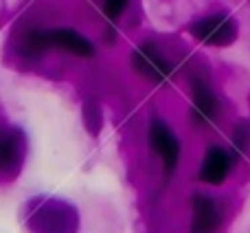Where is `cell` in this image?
Instances as JSON below:
<instances>
[{
	"label": "cell",
	"mask_w": 250,
	"mask_h": 233,
	"mask_svg": "<svg viewBox=\"0 0 250 233\" xmlns=\"http://www.w3.org/2000/svg\"><path fill=\"white\" fill-rule=\"evenodd\" d=\"M62 48L66 53H73L79 57H92L95 47L90 40H86L75 29H53V31H31L26 35L24 48L31 53H42L44 48Z\"/></svg>",
	"instance_id": "obj_1"
},
{
	"label": "cell",
	"mask_w": 250,
	"mask_h": 233,
	"mask_svg": "<svg viewBox=\"0 0 250 233\" xmlns=\"http://www.w3.org/2000/svg\"><path fill=\"white\" fill-rule=\"evenodd\" d=\"M191 35L198 42L213 48H224L235 44L239 35V26L229 13H211L207 18H200L191 26Z\"/></svg>",
	"instance_id": "obj_2"
},
{
	"label": "cell",
	"mask_w": 250,
	"mask_h": 233,
	"mask_svg": "<svg viewBox=\"0 0 250 233\" xmlns=\"http://www.w3.org/2000/svg\"><path fill=\"white\" fill-rule=\"evenodd\" d=\"M222 116V101L202 77L191 79V119L200 128H208Z\"/></svg>",
	"instance_id": "obj_3"
},
{
	"label": "cell",
	"mask_w": 250,
	"mask_h": 233,
	"mask_svg": "<svg viewBox=\"0 0 250 233\" xmlns=\"http://www.w3.org/2000/svg\"><path fill=\"white\" fill-rule=\"evenodd\" d=\"M132 66L136 73H141L143 77H147L154 84H163L171 77L173 66L171 62L165 57V53L160 51L158 44L145 42L134 51L132 55Z\"/></svg>",
	"instance_id": "obj_4"
},
{
	"label": "cell",
	"mask_w": 250,
	"mask_h": 233,
	"mask_svg": "<svg viewBox=\"0 0 250 233\" xmlns=\"http://www.w3.org/2000/svg\"><path fill=\"white\" fill-rule=\"evenodd\" d=\"M149 145L151 150L158 154L163 169L167 176H171L176 172L178 163H180V141H178L176 132L165 123L163 119H154L149 123Z\"/></svg>",
	"instance_id": "obj_5"
},
{
	"label": "cell",
	"mask_w": 250,
	"mask_h": 233,
	"mask_svg": "<svg viewBox=\"0 0 250 233\" xmlns=\"http://www.w3.org/2000/svg\"><path fill=\"white\" fill-rule=\"evenodd\" d=\"M224 222V207L208 194H193L191 198L189 233H217Z\"/></svg>",
	"instance_id": "obj_6"
},
{
	"label": "cell",
	"mask_w": 250,
	"mask_h": 233,
	"mask_svg": "<svg viewBox=\"0 0 250 233\" xmlns=\"http://www.w3.org/2000/svg\"><path fill=\"white\" fill-rule=\"evenodd\" d=\"M233 165H235V156L230 154L226 147L211 145L207 152H204V159H202V165H200L198 178L204 183V185L220 187V185H224L226 178L230 176Z\"/></svg>",
	"instance_id": "obj_7"
},
{
	"label": "cell",
	"mask_w": 250,
	"mask_h": 233,
	"mask_svg": "<svg viewBox=\"0 0 250 233\" xmlns=\"http://www.w3.org/2000/svg\"><path fill=\"white\" fill-rule=\"evenodd\" d=\"M70 220H75V218L68 216V209L62 205H44L42 209L33 213L38 233H70L73 231Z\"/></svg>",
	"instance_id": "obj_8"
},
{
	"label": "cell",
	"mask_w": 250,
	"mask_h": 233,
	"mask_svg": "<svg viewBox=\"0 0 250 233\" xmlns=\"http://www.w3.org/2000/svg\"><path fill=\"white\" fill-rule=\"evenodd\" d=\"M22 161V139L13 130H0V172H13Z\"/></svg>",
	"instance_id": "obj_9"
},
{
	"label": "cell",
	"mask_w": 250,
	"mask_h": 233,
	"mask_svg": "<svg viewBox=\"0 0 250 233\" xmlns=\"http://www.w3.org/2000/svg\"><path fill=\"white\" fill-rule=\"evenodd\" d=\"M230 141H233V152H230V154L237 159L242 152H246V147L250 143V128H248V123H239L237 128L233 130V134H230Z\"/></svg>",
	"instance_id": "obj_10"
},
{
	"label": "cell",
	"mask_w": 250,
	"mask_h": 233,
	"mask_svg": "<svg viewBox=\"0 0 250 233\" xmlns=\"http://www.w3.org/2000/svg\"><path fill=\"white\" fill-rule=\"evenodd\" d=\"M129 0H104V13L110 20H119L121 13L127 9Z\"/></svg>",
	"instance_id": "obj_11"
}]
</instances>
